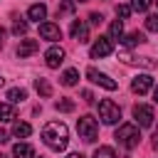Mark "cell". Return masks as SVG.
Listing matches in <instances>:
<instances>
[{
  "mask_svg": "<svg viewBox=\"0 0 158 158\" xmlns=\"http://www.w3.org/2000/svg\"><path fill=\"white\" fill-rule=\"evenodd\" d=\"M67 158H84V156H81V153H69Z\"/></svg>",
  "mask_w": 158,
  "mask_h": 158,
  "instance_id": "obj_35",
  "label": "cell"
},
{
  "mask_svg": "<svg viewBox=\"0 0 158 158\" xmlns=\"http://www.w3.org/2000/svg\"><path fill=\"white\" fill-rule=\"evenodd\" d=\"M109 37H111V40H121V37H123V22H121V20H114V22H111Z\"/></svg>",
  "mask_w": 158,
  "mask_h": 158,
  "instance_id": "obj_21",
  "label": "cell"
},
{
  "mask_svg": "<svg viewBox=\"0 0 158 158\" xmlns=\"http://www.w3.org/2000/svg\"><path fill=\"white\" fill-rule=\"evenodd\" d=\"M86 79H89L91 84H99V86L109 89V91H114V89L118 86L109 74H104V72H99V69H94V67H89V69H86Z\"/></svg>",
  "mask_w": 158,
  "mask_h": 158,
  "instance_id": "obj_6",
  "label": "cell"
},
{
  "mask_svg": "<svg viewBox=\"0 0 158 158\" xmlns=\"http://www.w3.org/2000/svg\"><path fill=\"white\" fill-rule=\"evenodd\" d=\"M151 2H153V0H133V2H131V7H133L136 12H146V10L151 7Z\"/></svg>",
  "mask_w": 158,
  "mask_h": 158,
  "instance_id": "obj_25",
  "label": "cell"
},
{
  "mask_svg": "<svg viewBox=\"0 0 158 158\" xmlns=\"http://www.w3.org/2000/svg\"><path fill=\"white\" fill-rule=\"evenodd\" d=\"M7 141H10V138H7V131L0 128V143H7Z\"/></svg>",
  "mask_w": 158,
  "mask_h": 158,
  "instance_id": "obj_31",
  "label": "cell"
},
{
  "mask_svg": "<svg viewBox=\"0 0 158 158\" xmlns=\"http://www.w3.org/2000/svg\"><path fill=\"white\" fill-rule=\"evenodd\" d=\"M30 133H32V126H30V123L15 121V126H12V136H15V138H27Z\"/></svg>",
  "mask_w": 158,
  "mask_h": 158,
  "instance_id": "obj_16",
  "label": "cell"
},
{
  "mask_svg": "<svg viewBox=\"0 0 158 158\" xmlns=\"http://www.w3.org/2000/svg\"><path fill=\"white\" fill-rule=\"evenodd\" d=\"M146 30L148 32H158V15H148L146 17Z\"/></svg>",
  "mask_w": 158,
  "mask_h": 158,
  "instance_id": "obj_26",
  "label": "cell"
},
{
  "mask_svg": "<svg viewBox=\"0 0 158 158\" xmlns=\"http://www.w3.org/2000/svg\"><path fill=\"white\" fill-rule=\"evenodd\" d=\"M12 32H15L17 37H20V35H25V32H27V22H20V20H17V22L12 25Z\"/></svg>",
  "mask_w": 158,
  "mask_h": 158,
  "instance_id": "obj_27",
  "label": "cell"
},
{
  "mask_svg": "<svg viewBox=\"0 0 158 158\" xmlns=\"http://www.w3.org/2000/svg\"><path fill=\"white\" fill-rule=\"evenodd\" d=\"M131 89H133L136 94H146V91H151V89H153V77H151V74H138V77H133Z\"/></svg>",
  "mask_w": 158,
  "mask_h": 158,
  "instance_id": "obj_10",
  "label": "cell"
},
{
  "mask_svg": "<svg viewBox=\"0 0 158 158\" xmlns=\"http://www.w3.org/2000/svg\"><path fill=\"white\" fill-rule=\"evenodd\" d=\"M131 12H133V7H131V5H126V2L116 7V15H118L121 20H128V17H131Z\"/></svg>",
  "mask_w": 158,
  "mask_h": 158,
  "instance_id": "obj_24",
  "label": "cell"
},
{
  "mask_svg": "<svg viewBox=\"0 0 158 158\" xmlns=\"http://www.w3.org/2000/svg\"><path fill=\"white\" fill-rule=\"evenodd\" d=\"M0 158H10V156H2V153H0Z\"/></svg>",
  "mask_w": 158,
  "mask_h": 158,
  "instance_id": "obj_38",
  "label": "cell"
},
{
  "mask_svg": "<svg viewBox=\"0 0 158 158\" xmlns=\"http://www.w3.org/2000/svg\"><path fill=\"white\" fill-rule=\"evenodd\" d=\"M40 37L42 40H49V42H57V40H62V30L54 22H42L40 25Z\"/></svg>",
  "mask_w": 158,
  "mask_h": 158,
  "instance_id": "obj_8",
  "label": "cell"
},
{
  "mask_svg": "<svg viewBox=\"0 0 158 158\" xmlns=\"http://www.w3.org/2000/svg\"><path fill=\"white\" fill-rule=\"evenodd\" d=\"M81 99H84L86 104H94V94H91V91H86V89L81 91Z\"/></svg>",
  "mask_w": 158,
  "mask_h": 158,
  "instance_id": "obj_30",
  "label": "cell"
},
{
  "mask_svg": "<svg viewBox=\"0 0 158 158\" xmlns=\"http://www.w3.org/2000/svg\"><path fill=\"white\" fill-rule=\"evenodd\" d=\"M116 143L118 146H123V148H136L138 143H141V131H138V123H121L118 128H116Z\"/></svg>",
  "mask_w": 158,
  "mask_h": 158,
  "instance_id": "obj_2",
  "label": "cell"
},
{
  "mask_svg": "<svg viewBox=\"0 0 158 158\" xmlns=\"http://www.w3.org/2000/svg\"><path fill=\"white\" fill-rule=\"evenodd\" d=\"M37 49H40V42H37V40H22V42L17 44V57H20V59H25V57L35 54Z\"/></svg>",
  "mask_w": 158,
  "mask_h": 158,
  "instance_id": "obj_11",
  "label": "cell"
},
{
  "mask_svg": "<svg viewBox=\"0 0 158 158\" xmlns=\"http://www.w3.org/2000/svg\"><path fill=\"white\" fill-rule=\"evenodd\" d=\"M25 99H27V91H25V89H17V86H15V89L7 91V101H10V104H22Z\"/></svg>",
  "mask_w": 158,
  "mask_h": 158,
  "instance_id": "obj_19",
  "label": "cell"
},
{
  "mask_svg": "<svg viewBox=\"0 0 158 158\" xmlns=\"http://www.w3.org/2000/svg\"><path fill=\"white\" fill-rule=\"evenodd\" d=\"M54 109L69 114V111H74V101H72V99H59V101H54Z\"/></svg>",
  "mask_w": 158,
  "mask_h": 158,
  "instance_id": "obj_23",
  "label": "cell"
},
{
  "mask_svg": "<svg viewBox=\"0 0 158 158\" xmlns=\"http://www.w3.org/2000/svg\"><path fill=\"white\" fill-rule=\"evenodd\" d=\"M27 17H30L32 22H40V20H44V17H47V7H44L42 2H35V5H30Z\"/></svg>",
  "mask_w": 158,
  "mask_h": 158,
  "instance_id": "obj_13",
  "label": "cell"
},
{
  "mask_svg": "<svg viewBox=\"0 0 158 158\" xmlns=\"http://www.w3.org/2000/svg\"><path fill=\"white\" fill-rule=\"evenodd\" d=\"M12 156H15V158H35V148H32L30 143H15Z\"/></svg>",
  "mask_w": 158,
  "mask_h": 158,
  "instance_id": "obj_14",
  "label": "cell"
},
{
  "mask_svg": "<svg viewBox=\"0 0 158 158\" xmlns=\"http://www.w3.org/2000/svg\"><path fill=\"white\" fill-rule=\"evenodd\" d=\"M17 116V111H15V104H0V121H12Z\"/></svg>",
  "mask_w": 158,
  "mask_h": 158,
  "instance_id": "obj_17",
  "label": "cell"
},
{
  "mask_svg": "<svg viewBox=\"0 0 158 158\" xmlns=\"http://www.w3.org/2000/svg\"><path fill=\"white\" fill-rule=\"evenodd\" d=\"M99 118H101L104 123H109V126L118 123V118H121L118 104H114L111 99H101V101H99Z\"/></svg>",
  "mask_w": 158,
  "mask_h": 158,
  "instance_id": "obj_4",
  "label": "cell"
},
{
  "mask_svg": "<svg viewBox=\"0 0 158 158\" xmlns=\"http://www.w3.org/2000/svg\"><path fill=\"white\" fill-rule=\"evenodd\" d=\"M133 118H136V123H138L141 128L153 126V118H156L153 106H148V104H136V106H133Z\"/></svg>",
  "mask_w": 158,
  "mask_h": 158,
  "instance_id": "obj_5",
  "label": "cell"
},
{
  "mask_svg": "<svg viewBox=\"0 0 158 158\" xmlns=\"http://www.w3.org/2000/svg\"><path fill=\"white\" fill-rule=\"evenodd\" d=\"M94 158H118V156H116V151L111 146H99L94 151Z\"/></svg>",
  "mask_w": 158,
  "mask_h": 158,
  "instance_id": "obj_22",
  "label": "cell"
},
{
  "mask_svg": "<svg viewBox=\"0 0 158 158\" xmlns=\"http://www.w3.org/2000/svg\"><path fill=\"white\" fill-rule=\"evenodd\" d=\"M89 22H91V25H101V22H104V15H101V12H91V15H89Z\"/></svg>",
  "mask_w": 158,
  "mask_h": 158,
  "instance_id": "obj_29",
  "label": "cell"
},
{
  "mask_svg": "<svg viewBox=\"0 0 158 158\" xmlns=\"http://www.w3.org/2000/svg\"><path fill=\"white\" fill-rule=\"evenodd\" d=\"M74 10V0H69V2H64L59 10H57V15H64V12H72Z\"/></svg>",
  "mask_w": 158,
  "mask_h": 158,
  "instance_id": "obj_28",
  "label": "cell"
},
{
  "mask_svg": "<svg viewBox=\"0 0 158 158\" xmlns=\"http://www.w3.org/2000/svg\"><path fill=\"white\" fill-rule=\"evenodd\" d=\"M72 37L77 42H89V27L81 22V20H74L72 22Z\"/></svg>",
  "mask_w": 158,
  "mask_h": 158,
  "instance_id": "obj_12",
  "label": "cell"
},
{
  "mask_svg": "<svg viewBox=\"0 0 158 158\" xmlns=\"http://www.w3.org/2000/svg\"><path fill=\"white\" fill-rule=\"evenodd\" d=\"M77 131H79V138H84L86 143H94V141L99 138V123H96V118L89 116V114L77 121Z\"/></svg>",
  "mask_w": 158,
  "mask_h": 158,
  "instance_id": "obj_3",
  "label": "cell"
},
{
  "mask_svg": "<svg viewBox=\"0 0 158 158\" xmlns=\"http://www.w3.org/2000/svg\"><path fill=\"white\" fill-rule=\"evenodd\" d=\"M77 81H79V69H67L62 74V84L64 86H74Z\"/></svg>",
  "mask_w": 158,
  "mask_h": 158,
  "instance_id": "obj_20",
  "label": "cell"
},
{
  "mask_svg": "<svg viewBox=\"0 0 158 158\" xmlns=\"http://www.w3.org/2000/svg\"><path fill=\"white\" fill-rule=\"evenodd\" d=\"M2 84H5V79H2V77H0V86H2Z\"/></svg>",
  "mask_w": 158,
  "mask_h": 158,
  "instance_id": "obj_36",
  "label": "cell"
},
{
  "mask_svg": "<svg viewBox=\"0 0 158 158\" xmlns=\"http://www.w3.org/2000/svg\"><path fill=\"white\" fill-rule=\"evenodd\" d=\"M44 62H47V67H49V69H57V67L64 62V49H62V47H57V44H54V47H49V49L44 52Z\"/></svg>",
  "mask_w": 158,
  "mask_h": 158,
  "instance_id": "obj_9",
  "label": "cell"
},
{
  "mask_svg": "<svg viewBox=\"0 0 158 158\" xmlns=\"http://www.w3.org/2000/svg\"><path fill=\"white\" fill-rule=\"evenodd\" d=\"M153 101L158 104V86H153Z\"/></svg>",
  "mask_w": 158,
  "mask_h": 158,
  "instance_id": "obj_33",
  "label": "cell"
},
{
  "mask_svg": "<svg viewBox=\"0 0 158 158\" xmlns=\"http://www.w3.org/2000/svg\"><path fill=\"white\" fill-rule=\"evenodd\" d=\"M35 158H44V156H35Z\"/></svg>",
  "mask_w": 158,
  "mask_h": 158,
  "instance_id": "obj_39",
  "label": "cell"
},
{
  "mask_svg": "<svg viewBox=\"0 0 158 158\" xmlns=\"http://www.w3.org/2000/svg\"><path fill=\"white\" fill-rule=\"evenodd\" d=\"M42 141L52 148V151H64L69 143V128L62 121H49L42 128Z\"/></svg>",
  "mask_w": 158,
  "mask_h": 158,
  "instance_id": "obj_1",
  "label": "cell"
},
{
  "mask_svg": "<svg viewBox=\"0 0 158 158\" xmlns=\"http://www.w3.org/2000/svg\"><path fill=\"white\" fill-rule=\"evenodd\" d=\"M35 89H37V94H40V96H44V99H47V96H52V84H49L47 79H42V77L35 81Z\"/></svg>",
  "mask_w": 158,
  "mask_h": 158,
  "instance_id": "obj_18",
  "label": "cell"
},
{
  "mask_svg": "<svg viewBox=\"0 0 158 158\" xmlns=\"http://www.w3.org/2000/svg\"><path fill=\"white\" fill-rule=\"evenodd\" d=\"M2 42H5V30L0 27V44H2Z\"/></svg>",
  "mask_w": 158,
  "mask_h": 158,
  "instance_id": "obj_34",
  "label": "cell"
},
{
  "mask_svg": "<svg viewBox=\"0 0 158 158\" xmlns=\"http://www.w3.org/2000/svg\"><path fill=\"white\" fill-rule=\"evenodd\" d=\"M74 2H86V0H74Z\"/></svg>",
  "mask_w": 158,
  "mask_h": 158,
  "instance_id": "obj_37",
  "label": "cell"
},
{
  "mask_svg": "<svg viewBox=\"0 0 158 158\" xmlns=\"http://www.w3.org/2000/svg\"><path fill=\"white\" fill-rule=\"evenodd\" d=\"M153 148L158 151V131H156V136H153Z\"/></svg>",
  "mask_w": 158,
  "mask_h": 158,
  "instance_id": "obj_32",
  "label": "cell"
},
{
  "mask_svg": "<svg viewBox=\"0 0 158 158\" xmlns=\"http://www.w3.org/2000/svg\"><path fill=\"white\" fill-rule=\"evenodd\" d=\"M111 52H114V40H111V37H99V40L91 44V57H94V59L109 57Z\"/></svg>",
  "mask_w": 158,
  "mask_h": 158,
  "instance_id": "obj_7",
  "label": "cell"
},
{
  "mask_svg": "<svg viewBox=\"0 0 158 158\" xmlns=\"http://www.w3.org/2000/svg\"><path fill=\"white\" fill-rule=\"evenodd\" d=\"M121 42H123L126 47H136V44H143V42H146V35H143V32H138V30H133L131 35L121 37Z\"/></svg>",
  "mask_w": 158,
  "mask_h": 158,
  "instance_id": "obj_15",
  "label": "cell"
}]
</instances>
